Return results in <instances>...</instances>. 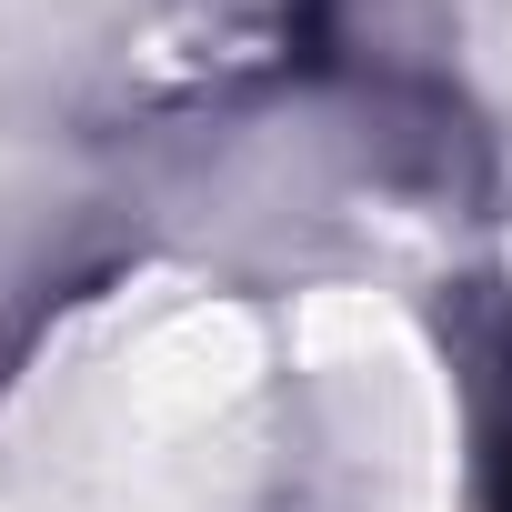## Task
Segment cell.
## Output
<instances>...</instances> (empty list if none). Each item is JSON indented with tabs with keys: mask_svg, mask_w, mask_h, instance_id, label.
Masks as SVG:
<instances>
[{
	"mask_svg": "<svg viewBox=\"0 0 512 512\" xmlns=\"http://www.w3.org/2000/svg\"><path fill=\"white\" fill-rule=\"evenodd\" d=\"M492 512H512V452H502V502H492Z\"/></svg>",
	"mask_w": 512,
	"mask_h": 512,
	"instance_id": "6da1fadb",
	"label": "cell"
}]
</instances>
